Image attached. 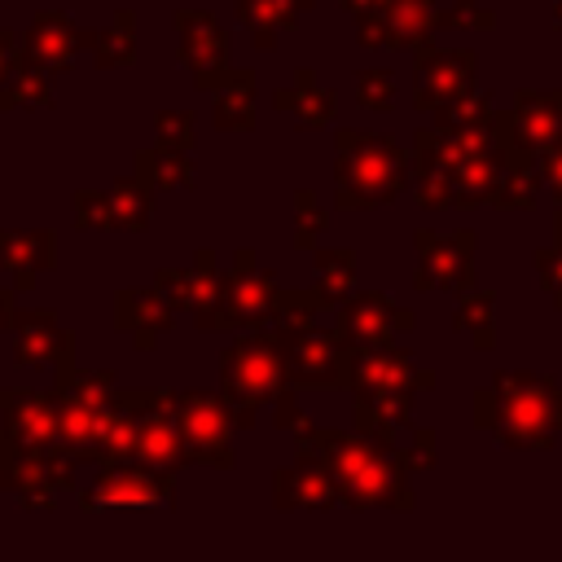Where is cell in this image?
<instances>
[{
	"label": "cell",
	"instance_id": "obj_4",
	"mask_svg": "<svg viewBox=\"0 0 562 562\" xmlns=\"http://www.w3.org/2000/svg\"><path fill=\"white\" fill-rule=\"evenodd\" d=\"M176 426H180V443L189 457L211 461V465H228L233 448H228V408L215 395H180L176 400Z\"/></svg>",
	"mask_w": 562,
	"mask_h": 562
},
{
	"label": "cell",
	"instance_id": "obj_8",
	"mask_svg": "<svg viewBox=\"0 0 562 562\" xmlns=\"http://www.w3.org/2000/svg\"><path fill=\"white\" fill-rule=\"evenodd\" d=\"M382 312H391L382 294H373V299H360V303L347 312L342 329H347V334H356L360 342H364V338H369V342H378V338H382Z\"/></svg>",
	"mask_w": 562,
	"mask_h": 562
},
{
	"label": "cell",
	"instance_id": "obj_3",
	"mask_svg": "<svg viewBox=\"0 0 562 562\" xmlns=\"http://www.w3.org/2000/svg\"><path fill=\"white\" fill-rule=\"evenodd\" d=\"M281 378H285V360L263 338H241L224 356V395L237 408H250V404H263L268 395H277Z\"/></svg>",
	"mask_w": 562,
	"mask_h": 562
},
{
	"label": "cell",
	"instance_id": "obj_10",
	"mask_svg": "<svg viewBox=\"0 0 562 562\" xmlns=\"http://www.w3.org/2000/svg\"><path fill=\"white\" fill-rule=\"evenodd\" d=\"M0 307H4V294H0ZM0 325H4V316H0Z\"/></svg>",
	"mask_w": 562,
	"mask_h": 562
},
{
	"label": "cell",
	"instance_id": "obj_9",
	"mask_svg": "<svg viewBox=\"0 0 562 562\" xmlns=\"http://www.w3.org/2000/svg\"><path fill=\"white\" fill-rule=\"evenodd\" d=\"M40 347H53V321H48V312H31L18 325V356L35 364V360H44Z\"/></svg>",
	"mask_w": 562,
	"mask_h": 562
},
{
	"label": "cell",
	"instance_id": "obj_2",
	"mask_svg": "<svg viewBox=\"0 0 562 562\" xmlns=\"http://www.w3.org/2000/svg\"><path fill=\"white\" fill-rule=\"evenodd\" d=\"M562 426V391L553 382L514 373L496 378V430L505 443H549Z\"/></svg>",
	"mask_w": 562,
	"mask_h": 562
},
{
	"label": "cell",
	"instance_id": "obj_6",
	"mask_svg": "<svg viewBox=\"0 0 562 562\" xmlns=\"http://www.w3.org/2000/svg\"><path fill=\"white\" fill-rule=\"evenodd\" d=\"M290 364H294V378H303V382L342 378V356H338L334 338H299L294 351H290Z\"/></svg>",
	"mask_w": 562,
	"mask_h": 562
},
{
	"label": "cell",
	"instance_id": "obj_7",
	"mask_svg": "<svg viewBox=\"0 0 562 562\" xmlns=\"http://www.w3.org/2000/svg\"><path fill=\"white\" fill-rule=\"evenodd\" d=\"M224 307H228V321H255V316H263L268 312V277L228 281Z\"/></svg>",
	"mask_w": 562,
	"mask_h": 562
},
{
	"label": "cell",
	"instance_id": "obj_5",
	"mask_svg": "<svg viewBox=\"0 0 562 562\" xmlns=\"http://www.w3.org/2000/svg\"><path fill=\"white\" fill-rule=\"evenodd\" d=\"M83 509H105V505H167L171 501V479L167 470H154V465H114L105 470L92 487L79 492Z\"/></svg>",
	"mask_w": 562,
	"mask_h": 562
},
{
	"label": "cell",
	"instance_id": "obj_1",
	"mask_svg": "<svg viewBox=\"0 0 562 562\" xmlns=\"http://www.w3.org/2000/svg\"><path fill=\"white\" fill-rule=\"evenodd\" d=\"M307 457H316L338 496L351 505H404L408 483H404V461H395L391 448L356 435H312Z\"/></svg>",
	"mask_w": 562,
	"mask_h": 562
}]
</instances>
